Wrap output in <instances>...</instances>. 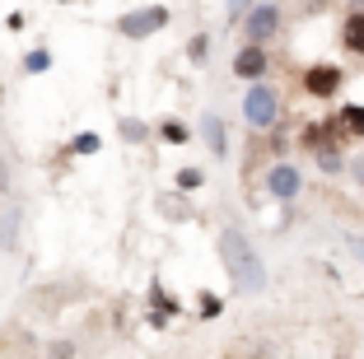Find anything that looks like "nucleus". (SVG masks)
<instances>
[{
  "label": "nucleus",
  "instance_id": "nucleus-3",
  "mask_svg": "<svg viewBox=\"0 0 364 359\" xmlns=\"http://www.w3.org/2000/svg\"><path fill=\"white\" fill-rule=\"evenodd\" d=\"M164 23H168V10L164 5H150V10H131L117 19V33L122 38H150V33H159Z\"/></svg>",
  "mask_w": 364,
  "mask_h": 359
},
{
  "label": "nucleus",
  "instance_id": "nucleus-1",
  "mask_svg": "<svg viewBox=\"0 0 364 359\" xmlns=\"http://www.w3.org/2000/svg\"><path fill=\"white\" fill-rule=\"evenodd\" d=\"M220 262H225L229 280H234L238 294H257L262 285H267V271H262V257L257 247L247 243V233L243 229H220Z\"/></svg>",
  "mask_w": 364,
  "mask_h": 359
},
{
  "label": "nucleus",
  "instance_id": "nucleus-8",
  "mask_svg": "<svg viewBox=\"0 0 364 359\" xmlns=\"http://www.w3.org/2000/svg\"><path fill=\"white\" fill-rule=\"evenodd\" d=\"M201 136H205V149H210V154H225V122H220V117L215 112H205L201 117Z\"/></svg>",
  "mask_w": 364,
  "mask_h": 359
},
{
  "label": "nucleus",
  "instance_id": "nucleus-4",
  "mask_svg": "<svg viewBox=\"0 0 364 359\" xmlns=\"http://www.w3.org/2000/svg\"><path fill=\"white\" fill-rule=\"evenodd\" d=\"M280 33V10L276 5H252L247 10V38L252 43H267V38H276Z\"/></svg>",
  "mask_w": 364,
  "mask_h": 359
},
{
  "label": "nucleus",
  "instance_id": "nucleus-19",
  "mask_svg": "<svg viewBox=\"0 0 364 359\" xmlns=\"http://www.w3.org/2000/svg\"><path fill=\"white\" fill-rule=\"evenodd\" d=\"M350 252L360 257V266H364V238H360V233H350Z\"/></svg>",
  "mask_w": 364,
  "mask_h": 359
},
{
  "label": "nucleus",
  "instance_id": "nucleus-5",
  "mask_svg": "<svg viewBox=\"0 0 364 359\" xmlns=\"http://www.w3.org/2000/svg\"><path fill=\"white\" fill-rule=\"evenodd\" d=\"M299 168H294V164H276V168L267 173V191L271 196H276V201H294V196H299Z\"/></svg>",
  "mask_w": 364,
  "mask_h": 359
},
{
  "label": "nucleus",
  "instance_id": "nucleus-14",
  "mask_svg": "<svg viewBox=\"0 0 364 359\" xmlns=\"http://www.w3.org/2000/svg\"><path fill=\"white\" fill-rule=\"evenodd\" d=\"M318 164L327 173H336V168H341V154H336V149H318Z\"/></svg>",
  "mask_w": 364,
  "mask_h": 359
},
{
  "label": "nucleus",
  "instance_id": "nucleus-17",
  "mask_svg": "<svg viewBox=\"0 0 364 359\" xmlns=\"http://www.w3.org/2000/svg\"><path fill=\"white\" fill-rule=\"evenodd\" d=\"M215 313H220V299L205 294V299H201V317H215Z\"/></svg>",
  "mask_w": 364,
  "mask_h": 359
},
{
  "label": "nucleus",
  "instance_id": "nucleus-15",
  "mask_svg": "<svg viewBox=\"0 0 364 359\" xmlns=\"http://www.w3.org/2000/svg\"><path fill=\"white\" fill-rule=\"evenodd\" d=\"M164 140H173V145H182V140H187V127H178V122H168V127H164Z\"/></svg>",
  "mask_w": 364,
  "mask_h": 359
},
{
  "label": "nucleus",
  "instance_id": "nucleus-11",
  "mask_svg": "<svg viewBox=\"0 0 364 359\" xmlns=\"http://www.w3.org/2000/svg\"><path fill=\"white\" fill-rule=\"evenodd\" d=\"M201 182H205V178H201V168H182V173H178V191H196Z\"/></svg>",
  "mask_w": 364,
  "mask_h": 359
},
{
  "label": "nucleus",
  "instance_id": "nucleus-7",
  "mask_svg": "<svg viewBox=\"0 0 364 359\" xmlns=\"http://www.w3.org/2000/svg\"><path fill=\"white\" fill-rule=\"evenodd\" d=\"M234 75H243V80H262V75H267V52H262V43H247L243 52L234 56Z\"/></svg>",
  "mask_w": 364,
  "mask_h": 359
},
{
  "label": "nucleus",
  "instance_id": "nucleus-12",
  "mask_svg": "<svg viewBox=\"0 0 364 359\" xmlns=\"http://www.w3.org/2000/svg\"><path fill=\"white\" fill-rule=\"evenodd\" d=\"M98 145H103V140H98L94 131H85V136H75V145H70V149H75V154H94Z\"/></svg>",
  "mask_w": 364,
  "mask_h": 359
},
{
  "label": "nucleus",
  "instance_id": "nucleus-18",
  "mask_svg": "<svg viewBox=\"0 0 364 359\" xmlns=\"http://www.w3.org/2000/svg\"><path fill=\"white\" fill-rule=\"evenodd\" d=\"M122 136H131V140H140V136H145V127H140V122H122Z\"/></svg>",
  "mask_w": 364,
  "mask_h": 359
},
{
  "label": "nucleus",
  "instance_id": "nucleus-13",
  "mask_svg": "<svg viewBox=\"0 0 364 359\" xmlns=\"http://www.w3.org/2000/svg\"><path fill=\"white\" fill-rule=\"evenodd\" d=\"M23 65L38 75V70H47V65H52V56H47V52H28V56H23Z\"/></svg>",
  "mask_w": 364,
  "mask_h": 359
},
{
  "label": "nucleus",
  "instance_id": "nucleus-16",
  "mask_svg": "<svg viewBox=\"0 0 364 359\" xmlns=\"http://www.w3.org/2000/svg\"><path fill=\"white\" fill-rule=\"evenodd\" d=\"M252 5H257V0H229V19H238V14H247Z\"/></svg>",
  "mask_w": 364,
  "mask_h": 359
},
{
  "label": "nucleus",
  "instance_id": "nucleus-6",
  "mask_svg": "<svg viewBox=\"0 0 364 359\" xmlns=\"http://www.w3.org/2000/svg\"><path fill=\"white\" fill-rule=\"evenodd\" d=\"M304 89H309L313 98H332L336 89H341V70H336V65H313V70L304 75Z\"/></svg>",
  "mask_w": 364,
  "mask_h": 359
},
{
  "label": "nucleus",
  "instance_id": "nucleus-10",
  "mask_svg": "<svg viewBox=\"0 0 364 359\" xmlns=\"http://www.w3.org/2000/svg\"><path fill=\"white\" fill-rule=\"evenodd\" d=\"M341 122H346V131H355V136H364V103H350L341 112Z\"/></svg>",
  "mask_w": 364,
  "mask_h": 359
},
{
  "label": "nucleus",
  "instance_id": "nucleus-2",
  "mask_svg": "<svg viewBox=\"0 0 364 359\" xmlns=\"http://www.w3.org/2000/svg\"><path fill=\"white\" fill-rule=\"evenodd\" d=\"M276 117H280L276 89L252 80V89H247V98H243V122H247L252 131H271V127H276Z\"/></svg>",
  "mask_w": 364,
  "mask_h": 359
},
{
  "label": "nucleus",
  "instance_id": "nucleus-20",
  "mask_svg": "<svg viewBox=\"0 0 364 359\" xmlns=\"http://www.w3.org/2000/svg\"><path fill=\"white\" fill-rule=\"evenodd\" d=\"M350 173H355V178L364 182V159H355V164H350Z\"/></svg>",
  "mask_w": 364,
  "mask_h": 359
},
{
  "label": "nucleus",
  "instance_id": "nucleus-21",
  "mask_svg": "<svg viewBox=\"0 0 364 359\" xmlns=\"http://www.w3.org/2000/svg\"><path fill=\"white\" fill-rule=\"evenodd\" d=\"M56 5H65V0H56Z\"/></svg>",
  "mask_w": 364,
  "mask_h": 359
},
{
  "label": "nucleus",
  "instance_id": "nucleus-9",
  "mask_svg": "<svg viewBox=\"0 0 364 359\" xmlns=\"http://www.w3.org/2000/svg\"><path fill=\"white\" fill-rule=\"evenodd\" d=\"M341 38H346V47H350L355 56H364V10H355L350 19H346V33H341Z\"/></svg>",
  "mask_w": 364,
  "mask_h": 359
}]
</instances>
